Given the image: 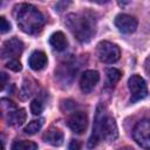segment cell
Wrapping results in <instances>:
<instances>
[{"label":"cell","mask_w":150,"mask_h":150,"mask_svg":"<svg viewBox=\"0 0 150 150\" xmlns=\"http://www.w3.org/2000/svg\"><path fill=\"white\" fill-rule=\"evenodd\" d=\"M11 150H38V144L32 141H26V139L15 141L12 144Z\"/></svg>","instance_id":"9a60e30c"},{"label":"cell","mask_w":150,"mask_h":150,"mask_svg":"<svg viewBox=\"0 0 150 150\" xmlns=\"http://www.w3.org/2000/svg\"><path fill=\"white\" fill-rule=\"evenodd\" d=\"M43 118H38V120H33L30 121L23 129V132L27 134V135H34L36 134L43 125Z\"/></svg>","instance_id":"2e32d148"},{"label":"cell","mask_w":150,"mask_h":150,"mask_svg":"<svg viewBox=\"0 0 150 150\" xmlns=\"http://www.w3.org/2000/svg\"><path fill=\"white\" fill-rule=\"evenodd\" d=\"M23 50V43L18 38H12L9 40H6L2 45L1 55L2 57H13L15 59L19 56Z\"/></svg>","instance_id":"ba28073f"},{"label":"cell","mask_w":150,"mask_h":150,"mask_svg":"<svg viewBox=\"0 0 150 150\" xmlns=\"http://www.w3.org/2000/svg\"><path fill=\"white\" fill-rule=\"evenodd\" d=\"M68 150H81V143L77 139H71L69 145H68Z\"/></svg>","instance_id":"44dd1931"},{"label":"cell","mask_w":150,"mask_h":150,"mask_svg":"<svg viewBox=\"0 0 150 150\" xmlns=\"http://www.w3.org/2000/svg\"><path fill=\"white\" fill-rule=\"evenodd\" d=\"M9 30H11V23L6 20L5 16H1L0 18V32H1V34H5Z\"/></svg>","instance_id":"ffe728a7"},{"label":"cell","mask_w":150,"mask_h":150,"mask_svg":"<svg viewBox=\"0 0 150 150\" xmlns=\"http://www.w3.org/2000/svg\"><path fill=\"white\" fill-rule=\"evenodd\" d=\"M68 127L76 134H83L88 125V116L83 111H75L68 117Z\"/></svg>","instance_id":"52a82bcc"},{"label":"cell","mask_w":150,"mask_h":150,"mask_svg":"<svg viewBox=\"0 0 150 150\" xmlns=\"http://www.w3.org/2000/svg\"><path fill=\"white\" fill-rule=\"evenodd\" d=\"M96 53L98 60L103 63H114L121 56V50L118 46L109 41H101L97 45Z\"/></svg>","instance_id":"277c9868"},{"label":"cell","mask_w":150,"mask_h":150,"mask_svg":"<svg viewBox=\"0 0 150 150\" xmlns=\"http://www.w3.org/2000/svg\"><path fill=\"white\" fill-rule=\"evenodd\" d=\"M6 67L8 68V69H11V70H13V71H20L21 70V63H20V61L19 60H16V59H11L7 63H6Z\"/></svg>","instance_id":"d6986e66"},{"label":"cell","mask_w":150,"mask_h":150,"mask_svg":"<svg viewBox=\"0 0 150 150\" xmlns=\"http://www.w3.org/2000/svg\"><path fill=\"white\" fill-rule=\"evenodd\" d=\"M0 76H1V89H4L5 86H6V83H7V75L5 73H1Z\"/></svg>","instance_id":"603a6c76"},{"label":"cell","mask_w":150,"mask_h":150,"mask_svg":"<svg viewBox=\"0 0 150 150\" xmlns=\"http://www.w3.org/2000/svg\"><path fill=\"white\" fill-rule=\"evenodd\" d=\"M115 26L124 34L134 33L137 28V20L128 14H118L115 18Z\"/></svg>","instance_id":"9c48e42d"},{"label":"cell","mask_w":150,"mask_h":150,"mask_svg":"<svg viewBox=\"0 0 150 150\" xmlns=\"http://www.w3.org/2000/svg\"><path fill=\"white\" fill-rule=\"evenodd\" d=\"M43 110V104L39 98H35L30 103V111L33 115H40Z\"/></svg>","instance_id":"ac0fdd59"},{"label":"cell","mask_w":150,"mask_h":150,"mask_svg":"<svg viewBox=\"0 0 150 150\" xmlns=\"http://www.w3.org/2000/svg\"><path fill=\"white\" fill-rule=\"evenodd\" d=\"M100 80V75L96 70H86L80 79V88L82 93L89 94Z\"/></svg>","instance_id":"30bf717a"},{"label":"cell","mask_w":150,"mask_h":150,"mask_svg":"<svg viewBox=\"0 0 150 150\" xmlns=\"http://www.w3.org/2000/svg\"><path fill=\"white\" fill-rule=\"evenodd\" d=\"M144 69H145V73L150 76V56L145 60V62H144Z\"/></svg>","instance_id":"7402d4cb"},{"label":"cell","mask_w":150,"mask_h":150,"mask_svg":"<svg viewBox=\"0 0 150 150\" xmlns=\"http://www.w3.org/2000/svg\"><path fill=\"white\" fill-rule=\"evenodd\" d=\"M49 43L57 52H61V50L66 49L67 46H68V41L66 39V35L62 32H55V33H53L50 35V38H49Z\"/></svg>","instance_id":"5bb4252c"},{"label":"cell","mask_w":150,"mask_h":150,"mask_svg":"<svg viewBox=\"0 0 150 150\" xmlns=\"http://www.w3.org/2000/svg\"><path fill=\"white\" fill-rule=\"evenodd\" d=\"M27 118L26 110L23 108H14L13 110L8 111V117H7V124L13 125V127H20L25 123Z\"/></svg>","instance_id":"4fadbf2b"},{"label":"cell","mask_w":150,"mask_h":150,"mask_svg":"<svg viewBox=\"0 0 150 150\" xmlns=\"http://www.w3.org/2000/svg\"><path fill=\"white\" fill-rule=\"evenodd\" d=\"M128 87L130 90V102L135 103L143 100L148 95V87L143 77L135 74L128 80Z\"/></svg>","instance_id":"5b68a950"},{"label":"cell","mask_w":150,"mask_h":150,"mask_svg":"<svg viewBox=\"0 0 150 150\" xmlns=\"http://www.w3.org/2000/svg\"><path fill=\"white\" fill-rule=\"evenodd\" d=\"M43 139L45 142H47L53 146H60L63 143V132L60 129L52 127L45 132Z\"/></svg>","instance_id":"8fae6325"},{"label":"cell","mask_w":150,"mask_h":150,"mask_svg":"<svg viewBox=\"0 0 150 150\" xmlns=\"http://www.w3.org/2000/svg\"><path fill=\"white\" fill-rule=\"evenodd\" d=\"M28 64L33 70H41L47 64V55L41 50H35L32 53L28 60Z\"/></svg>","instance_id":"7c38bea8"},{"label":"cell","mask_w":150,"mask_h":150,"mask_svg":"<svg viewBox=\"0 0 150 150\" xmlns=\"http://www.w3.org/2000/svg\"><path fill=\"white\" fill-rule=\"evenodd\" d=\"M117 136H118V129L115 120L108 114H105L103 111V108L98 105L94 121L93 134L88 142V148H94L102 139L108 142L115 141Z\"/></svg>","instance_id":"6da1fadb"},{"label":"cell","mask_w":150,"mask_h":150,"mask_svg":"<svg viewBox=\"0 0 150 150\" xmlns=\"http://www.w3.org/2000/svg\"><path fill=\"white\" fill-rule=\"evenodd\" d=\"M132 137L141 148L150 150V120L139 121L134 127Z\"/></svg>","instance_id":"8992f818"},{"label":"cell","mask_w":150,"mask_h":150,"mask_svg":"<svg viewBox=\"0 0 150 150\" xmlns=\"http://www.w3.org/2000/svg\"><path fill=\"white\" fill-rule=\"evenodd\" d=\"M105 75H107L108 82H109L110 84H114V83H116V82L121 79L122 73H121V70H118V69H116V68H108V69L105 70Z\"/></svg>","instance_id":"e0dca14e"},{"label":"cell","mask_w":150,"mask_h":150,"mask_svg":"<svg viewBox=\"0 0 150 150\" xmlns=\"http://www.w3.org/2000/svg\"><path fill=\"white\" fill-rule=\"evenodd\" d=\"M66 26L80 42H89L95 34L96 22L94 16L86 13H70L66 16Z\"/></svg>","instance_id":"3957f363"},{"label":"cell","mask_w":150,"mask_h":150,"mask_svg":"<svg viewBox=\"0 0 150 150\" xmlns=\"http://www.w3.org/2000/svg\"><path fill=\"white\" fill-rule=\"evenodd\" d=\"M14 16L18 26L27 34H38L45 26L42 13L29 4H19L14 7Z\"/></svg>","instance_id":"7a4b0ae2"}]
</instances>
